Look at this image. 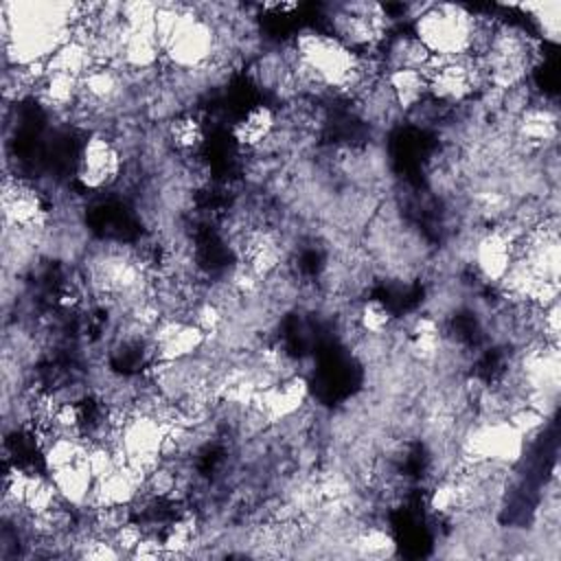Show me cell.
<instances>
[{"label":"cell","mask_w":561,"mask_h":561,"mask_svg":"<svg viewBox=\"0 0 561 561\" xmlns=\"http://www.w3.org/2000/svg\"><path fill=\"white\" fill-rule=\"evenodd\" d=\"M204 123L191 112L175 114L171 121H167L164 140L173 151H178L184 158H193L204 145Z\"/></svg>","instance_id":"8"},{"label":"cell","mask_w":561,"mask_h":561,"mask_svg":"<svg viewBox=\"0 0 561 561\" xmlns=\"http://www.w3.org/2000/svg\"><path fill=\"white\" fill-rule=\"evenodd\" d=\"M278 127V116L270 105H252L248 112L241 114V118L232 125V138L243 149H259L263 147L270 136Z\"/></svg>","instance_id":"6"},{"label":"cell","mask_w":561,"mask_h":561,"mask_svg":"<svg viewBox=\"0 0 561 561\" xmlns=\"http://www.w3.org/2000/svg\"><path fill=\"white\" fill-rule=\"evenodd\" d=\"M2 217L4 228L20 232H46L50 221V208L44 193H39L31 182L18 175H7L2 182Z\"/></svg>","instance_id":"3"},{"label":"cell","mask_w":561,"mask_h":561,"mask_svg":"<svg viewBox=\"0 0 561 561\" xmlns=\"http://www.w3.org/2000/svg\"><path fill=\"white\" fill-rule=\"evenodd\" d=\"M476 13L462 4H423L412 20L414 37L436 57L471 55Z\"/></svg>","instance_id":"1"},{"label":"cell","mask_w":561,"mask_h":561,"mask_svg":"<svg viewBox=\"0 0 561 561\" xmlns=\"http://www.w3.org/2000/svg\"><path fill=\"white\" fill-rule=\"evenodd\" d=\"M355 324L364 335H388L394 324L392 311L379 298H366L357 305Z\"/></svg>","instance_id":"9"},{"label":"cell","mask_w":561,"mask_h":561,"mask_svg":"<svg viewBox=\"0 0 561 561\" xmlns=\"http://www.w3.org/2000/svg\"><path fill=\"white\" fill-rule=\"evenodd\" d=\"M307 394H309L307 381L298 375H289L259 388L252 399V405L265 416L270 425H276L300 414L307 401Z\"/></svg>","instance_id":"4"},{"label":"cell","mask_w":561,"mask_h":561,"mask_svg":"<svg viewBox=\"0 0 561 561\" xmlns=\"http://www.w3.org/2000/svg\"><path fill=\"white\" fill-rule=\"evenodd\" d=\"M473 265L489 283H500L515 259V243L500 230L491 228L473 241Z\"/></svg>","instance_id":"5"},{"label":"cell","mask_w":561,"mask_h":561,"mask_svg":"<svg viewBox=\"0 0 561 561\" xmlns=\"http://www.w3.org/2000/svg\"><path fill=\"white\" fill-rule=\"evenodd\" d=\"M77 182L92 193L114 186L123 175V151L105 131H92L77 156Z\"/></svg>","instance_id":"2"},{"label":"cell","mask_w":561,"mask_h":561,"mask_svg":"<svg viewBox=\"0 0 561 561\" xmlns=\"http://www.w3.org/2000/svg\"><path fill=\"white\" fill-rule=\"evenodd\" d=\"M386 85L390 88L397 105L401 112H412L416 105H421L430 96L427 77L421 70H390L383 77Z\"/></svg>","instance_id":"7"},{"label":"cell","mask_w":561,"mask_h":561,"mask_svg":"<svg viewBox=\"0 0 561 561\" xmlns=\"http://www.w3.org/2000/svg\"><path fill=\"white\" fill-rule=\"evenodd\" d=\"M351 543L362 557H390L394 550V539L379 526H364L353 537Z\"/></svg>","instance_id":"10"},{"label":"cell","mask_w":561,"mask_h":561,"mask_svg":"<svg viewBox=\"0 0 561 561\" xmlns=\"http://www.w3.org/2000/svg\"><path fill=\"white\" fill-rule=\"evenodd\" d=\"M526 11H535V20L539 22L541 35L550 42H557L559 37V11L561 7L557 2H543V4H526Z\"/></svg>","instance_id":"11"}]
</instances>
